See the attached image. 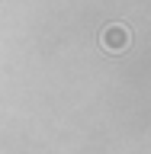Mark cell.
<instances>
[{
  "label": "cell",
  "mask_w": 151,
  "mask_h": 154,
  "mask_svg": "<svg viewBox=\"0 0 151 154\" xmlns=\"http://www.w3.org/2000/svg\"><path fill=\"white\" fill-rule=\"evenodd\" d=\"M103 45L109 48V51H122V48L129 45V32H125V26H109L103 32Z\"/></svg>",
  "instance_id": "cell-1"
}]
</instances>
